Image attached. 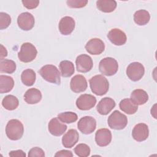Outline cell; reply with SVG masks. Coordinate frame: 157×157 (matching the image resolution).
I'll list each match as a JSON object with an SVG mask.
<instances>
[{
	"instance_id": "obj_31",
	"label": "cell",
	"mask_w": 157,
	"mask_h": 157,
	"mask_svg": "<svg viewBox=\"0 0 157 157\" xmlns=\"http://www.w3.org/2000/svg\"><path fill=\"white\" fill-rule=\"evenodd\" d=\"M58 118L63 123H72L77 120V115L72 112H65L58 115Z\"/></svg>"
},
{
	"instance_id": "obj_17",
	"label": "cell",
	"mask_w": 157,
	"mask_h": 157,
	"mask_svg": "<svg viewBox=\"0 0 157 157\" xmlns=\"http://www.w3.org/2000/svg\"><path fill=\"white\" fill-rule=\"evenodd\" d=\"M112 140V133L107 128L98 129L95 134V141L98 145L105 147L108 145Z\"/></svg>"
},
{
	"instance_id": "obj_32",
	"label": "cell",
	"mask_w": 157,
	"mask_h": 157,
	"mask_svg": "<svg viewBox=\"0 0 157 157\" xmlns=\"http://www.w3.org/2000/svg\"><path fill=\"white\" fill-rule=\"evenodd\" d=\"M90 148L85 144H79L74 148L75 153L80 157H86L90 154Z\"/></svg>"
},
{
	"instance_id": "obj_37",
	"label": "cell",
	"mask_w": 157,
	"mask_h": 157,
	"mask_svg": "<svg viewBox=\"0 0 157 157\" xmlns=\"http://www.w3.org/2000/svg\"><path fill=\"white\" fill-rule=\"evenodd\" d=\"M55 157H60V156H67V157H72L73 154L71 151L66 150H60L55 155Z\"/></svg>"
},
{
	"instance_id": "obj_38",
	"label": "cell",
	"mask_w": 157,
	"mask_h": 157,
	"mask_svg": "<svg viewBox=\"0 0 157 157\" xmlns=\"http://www.w3.org/2000/svg\"><path fill=\"white\" fill-rule=\"evenodd\" d=\"M9 156H17V157H20V156H26V154L25 153L21 150H13V151H11L9 153Z\"/></svg>"
},
{
	"instance_id": "obj_15",
	"label": "cell",
	"mask_w": 157,
	"mask_h": 157,
	"mask_svg": "<svg viewBox=\"0 0 157 157\" xmlns=\"http://www.w3.org/2000/svg\"><path fill=\"white\" fill-rule=\"evenodd\" d=\"M149 135V129L148 126L143 123L137 124L134 127L132 131V136L134 140L137 142L145 140Z\"/></svg>"
},
{
	"instance_id": "obj_22",
	"label": "cell",
	"mask_w": 157,
	"mask_h": 157,
	"mask_svg": "<svg viewBox=\"0 0 157 157\" xmlns=\"http://www.w3.org/2000/svg\"><path fill=\"white\" fill-rule=\"evenodd\" d=\"M130 99L137 105H143L148 100V95L145 90L142 89H136L131 93Z\"/></svg>"
},
{
	"instance_id": "obj_19",
	"label": "cell",
	"mask_w": 157,
	"mask_h": 157,
	"mask_svg": "<svg viewBox=\"0 0 157 157\" xmlns=\"http://www.w3.org/2000/svg\"><path fill=\"white\" fill-rule=\"evenodd\" d=\"M115 101L108 97L102 98L98 103L96 107L98 113L102 115H107L115 107Z\"/></svg>"
},
{
	"instance_id": "obj_28",
	"label": "cell",
	"mask_w": 157,
	"mask_h": 157,
	"mask_svg": "<svg viewBox=\"0 0 157 157\" xmlns=\"http://www.w3.org/2000/svg\"><path fill=\"white\" fill-rule=\"evenodd\" d=\"M36 75L35 72L31 69L24 70L21 74V80L22 83L28 86H32L36 81Z\"/></svg>"
},
{
	"instance_id": "obj_16",
	"label": "cell",
	"mask_w": 157,
	"mask_h": 157,
	"mask_svg": "<svg viewBox=\"0 0 157 157\" xmlns=\"http://www.w3.org/2000/svg\"><path fill=\"white\" fill-rule=\"evenodd\" d=\"M109 40L115 45H123L127 40L126 34L118 28L112 29L107 34Z\"/></svg>"
},
{
	"instance_id": "obj_34",
	"label": "cell",
	"mask_w": 157,
	"mask_h": 157,
	"mask_svg": "<svg viewBox=\"0 0 157 157\" xmlns=\"http://www.w3.org/2000/svg\"><path fill=\"white\" fill-rule=\"evenodd\" d=\"M68 7L71 8H82L85 7L87 3V0H68L66 1Z\"/></svg>"
},
{
	"instance_id": "obj_27",
	"label": "cell",
	"mask_w": 157,
	"mask_h": 157,
	"mask_svg": "<svg viewBox=\"0 0 157 157\" xmlns=\"http://www.w3.org/2000/svg\"><path fill=\"white\" fill-rule=\"evenodd\" d=\"M59 67L61 71V75L63 77H71L75 71L74 64L67 60H64L60 62Z\"/></svg>"
},
{
	"instance_id": "obj_11",
	"label": "cell",
	"mask_w": 157,
	"mask_h": 157,
	"mask_svg": "<svg viewBox=\"0 0 157 157\" xmlns=\"http://www.w3.org/2000/svg\"><path fill=\"white\" fill-rule=\"evenodd\" d=\"M87 52L93 55H98L102 53L105 49V44L99 38H93L88 40L85 47Z\"/></svg>"
},
{
	"instance_id": "obj_10",
	"label": "cell",
	"mask_w": 157,
	"mask_h": 157,
	"mask_svg": "<svg viewBox=\"0 0 157 157\" xmlns=\"http://www.w3.org/2000/svg\"><path fill=\"white\" fill-rule=\"evenodd\" d=\"M96 103V98L91 94H83L76 100V105L82 110H87L93 108Z\"/></svg>"
},
{
	"instance_id": "obj_29",
	"label": "cell",
	"mask_w": 157,
	"mask_h": 157,
	"mask_svg": "<svg viewBox=\"0 0 157 157\" xmlns=\"http://www.w3.org/2000/svg\"><path fill=\"white\" fill-rule=\"evenodd\" d=\"M19 104L18 99L13 95H7L2 101V106L8 110H13L17 108Z\"/></svg>"
},
{
	"instance_id": "obj_33",
	"label": "cell",
	"mask_w": 157,
	"mask_h": 157,
	"mask_svg": "<svg viewBox=\"0 0 157 157\" xmlns=\"http://www.w3.org/2000/svg\"><path fill=\"white\" fill-rule=\"evenodd\" d=\"M11 23V18L9 14L5 12H0V29L7 28Z\"/></svg>"
},
{
	"instance_id": "obj_23",
	"label": "cell",
	"mask_w": 157,
	"mask_h": 157,
	"mask_svg": "<svg viewBox=\"0 0 157 157\" xmlns=\"http://www.w3.org/2000/svg\"><path fill=\"white\" fill-rule=\"evenodd\" d=\"M120 109L128 115L135 113L138 110V105L134 103L129 98H125L121 100L119 104Z\"/></svg>"
},
{
	"instance_id": "obj_21",
	"label": "cell",
	"mask_w": 157,
	"mask_h": 157,
	"mask_svg": "<svg viewBox=\"0 0 157 157\" xmlns=\"http://www.w3.org/2000/svg\"><path fill=\"white\" fill-rule=\"evenodd\" d=\"M42 99L41 92L36 88L28 89L24 94L25 101L29 104H37Z\"/></svg>"
},
{
	"instance_id": "obj_30",
	"label": "cell",
	"mask_w": 157,
	"mask_h": 157,
	"mask_svg": "<svg viewBox=\"0 0 157 157\" xmlns=\"http://www.w3.org/2000/svg\"><path fill=\"white\" fill-rule=\"evenodd\" d=\"M16 67V64L13 61L8 59H1L0 71L1 72L12 74L15 71Z\"/></svg>"
},
{
	"instance_id": "obj_8",
	"label": "cell",
	"mask_w": 157,
	"mask_h": 157,
	"mask_svg": "<svg viewBox=\"0 0 157 157\" xmlns=\"http://www.w3.org/2000/svg\"><path fill=\"white\" fill-rule=\"evenodd\" d=\"M77 127L82 133L90 134L96 129V121L93 117L85 116L79 120L77 123Z\"/></svg>"
},
{
	"instance_id": "obj_25",
	"label": "cell",
	"mask_w": 157,
	"mask_h": 157,
	"mask_svg": "<svg viewBox=\"0 0 157 157\" xmlns=\"http://www.w3.org/2000/svg\"><path fill=\"white\" fill-rule=\"evenodd\" d=\"M96 7L101 12L110 13L117 7V2L112 0H98L96 1Z\"/></svg>"
},
{
	"instance_id": "obj_24",
	"label": "cell",
	"mask_w": 157,
	"mask_h": 157,
	"mask_svg": "<svg viewBox=\"0 0 157 157\" xmlns=\"http://www.w3.org/2000/svg\"><path fill=\"white\" fill-rule=\"evenodd\" d=\"M14 86V81L12 77L8 75H0V93H6L10 92Z\"/></svg>"
},
{
	"instance_id": "obj_20",
	"label": "cell",
	"mask_w": 157,
	"mask_h": 157,
	"mask_svg": "<svg viewBox=\"0 0 157 157\" xmlns=\"http://www.w3.org/2000/svg\"><path fill=\"white\" fill-rule=\"evenodd\" d=\"M79 139V135L77 130L74 129H69L63 137L62 144L65 148H72L74 147Z\"/></svg>"
},
{
	"instance_id": "obj_35",
	"label": "cell",
	"mask_w": 157,
	"mask_h": 157,
	"mask_svg": "<svg viewBox=\"0 0 157 157\" xmlns=\"http://www.w3.org/2000/svg\"><path fill=\"white\" fill-rule=\"evenodd\" d=\"M28 156L29 157H34V156L44 157L45 156V153L42 148L36 147L29 150L28 152Z\"/></svg>"
},
{
	"instance_id": "obj_3",
	"label": "cell",
	"mask_w": 157,
	"mask_h": 157,
	"mask_svg": "<svg viewBox=\"0 0 157 157\" xmlns=\"http://www.w3.org/2000/svg\"><path fill=\"white\" fill-rule=\"evenodd\" d=\"M24 132V127L22 123L17 119H12L8 121L6 127V134L7 137L12 140L20 139Z\"/></svg>"
},
{
	"instance_id": "obj_39",
	"label": "cell",
	"mask_w": 157,
	"mask_h": 157,
	"mask_svg": "<svg viewBox=\"0 0 157 157\" xmlns=\"http://www.w3.org/2000/svg\"><path fill=\"white\" fill-rule=\"evenodd\" d=\"M7 56V51L6 48L1 44V59H3L4 58Z\"/></svg>"
},
{
	"instance_id": "obj_1",
	"label": "cell",
	"mask_w": 157,
	"mask_h": 157,
	"mask_svg": "<svg viewBox=\"0 0 157 157\" xmlns=\"http://www.w3.org/2000/svg\"><path fill=\"white\" fill-rule=\"evenodd\" d=\"M89 83L91 91L98 96H102L109 90V82L102 75H96L92 77L89 80Z\"/></svg>"
},
{
	"instance_id": "obj_5",
	"label": "cell",
	"mask_w": 157,
	"mask_h": 157,
	"mask_svg": "<svg viewBox=\"0 0 157 157\" xmlns=\"http://www.w3.org/2000/svg\"><path fill=\"white\" fill-rule=\"evenodd\" d=\"M37 54L36 47L29 42L23 43L18 53V58L21 62L29 63L33 61Z\"/></svg>"
},
{
	"instance_id": "obj_26",
	"label": "cell",
	"mask_w": 157,
	"mask_h": 157,
	"mask_svg": "<svg viewBox=\"0 0 157 157\" xmlns=\"http://www.w3.org/2000/svg\"><path fill=\"white\" fill-rule=\"evenodd\" d=\"M150 19V13L147 10H139L136 11L134 14V22L139 26L147 25L149 22Z\"/></svg>"
},
{
	"instance_id": "obj_2",
	"label": "cell",
	"mask_w": 157,
	"mask_h": 157,
	"mask_svg": "<svg viewBox=\"0 0 157 157\" xmlns=\"http://www.w3.org/2000/svg\"><path fill=\"white\" fill-rule=\"evenodd\" d=\"M41 77L46 81L60 85L61 74L57 67L52 64H47L42 66L38 71Z\"/></svg>"
},
{
	"instance_id": "obj_14",
	"label": "cell",
	"mask_w": 157,
	"mask_h": 157,
	"mask_svg": "<svg viewBox=\"0 0 157 157\" xmlns=\"http://www.w3.org/2000/svg\"><path fill=\"white\" fill-rule=\"evenodd\" d=\"M88 86L87 82L85 77L82 75L74 76L70 82L71 90L74 93H81L85 91Z\"/></svg>"
},
{
	"instance_id": "obj_12",
	"label": "cell",
	"mask_w": 157,
	"mask_h": 157,
	"mask_svg": "<svg viewBox=\"0 0 157 157\" xmlns=\"http://www.w3.org/2000/svg\"><path fill=\"white\" fill-rule=\"evenodd\" d=\"M34 18L29 12H23L17 18L18 26L23 31L31 30L34 27Z\"/></svg>"
},
{
	"instance_id": "obj_6",
	"label": "cell",
	"mask_w": 157,
	"mask_h": 157,
	"mask_svg": "<svg viewBox=\"0 0 157 157\" xmlns=\"http://www.w3.org/2000/svg\"><path fill=\"white\" fill-rule=\"evenodd\" d=\"M107 123L109 127L113 129L120 130L124 129L128 124L127 117L118 110H115L109 117Z\"/></svg>"
},
{
	"instance_id": "obj_36",
	"label": "cell",
	"mask_w": 157,
	"mask_h": 157,
	"mask_svg": "<svg viewBox=\"0 0 157 157\" xmlns=\"http://www.w3.org/2000/svg\"><path fill=\"white\" fill-rule=\"evenodd\" d=\"M24 7L27 8L28 9H33L36 8L39 4V1L38 0H23L21 1Z\"/></svg>"
},
{
	"instance_id": "obj_7",
	"label": "cell",
	"mask_w": 157,
	"mask_h": 157,
	"mask_svg": "<svg viewBox=\"0 0 157 157\" xmlns=\"http://www.w3.org/2000/svg\"><path fill=\"white\" fill-rule=\"evenodd\" d=\"M126 72L127 76L131 80L137 82L140 80L144 76L145 68L142 64L139 62H133L128 65Z\"/></svg>"
},
{
	"instance_id": "obj_13",
	"label": "cell",
	"mask_w": 157,
	"mask_h": 157,
	"mask_svg": "<svg viewBox=\"0 0 157 157\" xmlns=\"http://www.w3.org/2000/svg\"><path fill=\"white\" fill-rule=\"evenodd\" d=\"M75 26V20L71 17L66 16L63 17L58 25V29L61 34L69 35L74 31Z\"/></svg>"
},
{
	"instance_id": "obj_4",
	"label": "cell",
	"mask_w": 157,
	"mask_h": 157,
	"mask_svg": "<svg viewBox=\"0 0 157 157\" xmlns=\"http://www.w3.org/2000/svg\"><path fill=\"white\" fill-rule=\"evenodd\" d=\"M118 64L117 60L111 57H106L101 60L99 64V70L101 74L106 76H112L117 73Z\"/></svg>"
},
{
	"instance_id": "obj_9",
	"label": "cell",
	"mask_w": 157,
	"mask_h": 157,
	"mask_svg": "<svg viewBox=\"0 0 157 157\" xmlns=\"http://www.w3.org/2000/svg\"><path fill=\"white\" fill-rule=\"evenodd\" d=\"M75 64L77 71L83 73L91 71L93 66L92 58L86 54H82L78 56L75 59Z\"/></svg>"
},
{
	"instance_id": "obj_18",
	"label": "cell",
	"mask_w": 157,
	"mask_h": 157,
	"mask_svg": "<svg viewBox=\"0 0 157 157\" xmlns=\"http://www.w3.org/2000/svg\"><path fill=\"white\" fill-rule=\"evenodd\" d=\"M48 129L49 132L55 136H60L65 132L67 126L62 123L57 118H52L48 123Z\"/></svg>"
}]
</instances>
